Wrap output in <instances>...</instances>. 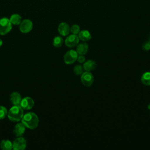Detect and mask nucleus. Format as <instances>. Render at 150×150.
Returning <instances> with one entry per match:
<instances>
[{"instance_id": "obj_22", "label": "nucleus", "mask_w": 150, "mask_h": 150, "mask_svg": "<svg viewBox=\"0 0 150 150\" xmlns=\"http://www.w3.org/2000/svg\"><path fill=\"white\" fill-rule=\"evenodd\" d=\"M80 31V28L78 25L74 24L70 27V32L72 33V34L78 35Z\"/></svg>"}, {"instance_id": "obj_1", "label": "nucleus", "mask_w": 150, "mask_h": 150, "mask_svg": "<svg viewBox=\"0 0 150 150\" xmlns=\"http://www.w3.org/2000/svg\"><path fill=\"white\" fill-rule=\"evenodd\" d=\"M39 117L34 112H29L23 114L21 122L26 127V128L29 129H35L38 127L39 125Z\"/></svg>"}, {"instance_id": "obj_11", "label": "nucleus", "mask_w": 150, "mask_h": 150, "mask_svg": "<svg viewBox=\"0 0 150 150\" xmlns=\"http://www.w3.org/2000/svg\"><path fill=\"white\" fill-rule=\"evenodd\" d=\"M25 129L26 127L22 122H19L17 123L14 127L13 132L15 134V135L17 137H22V135L25 133Z\"/></svg>"}, {"instance_id": "obj_12", "label": "nucleus", "mask_w": 150, "mask_h": 150, "mask_svg": "<svg viewBox=\"0 0 150 150\" xmlns=\"http://www.w3.org/2000/svg\"><path fill=\"white\" fill-rule=\"evenodd\" d=\"M9 99L13 105H19L22 100V97L18 92L14 91L11 94Z\"/></svg>"}, {"instance_id": "obj_27", "label": "nucleus", "mask_w": 150, "mask_h": 150, "mask_svg": "<svg viewBox=\"0 0 150 150\" xmlns=\"http://www.w3.org/2000/svg\"><path fill=\"white\" fill-rule=\"evenodd\" d=\"M149 43H150V38H149V41H148Z\"/></svg>"}, {"instance_id": "obj_13", "label": "nucleus", "mask_w": 150, "mask_h": 150, "mask_svg": "<svg viewBox=\"0 0 150 150\" xmlns=\"http://www.w3.org/2000/svg\"><path fill=\"white\" fill-rule=\"evenodd\" d=\"M96 63L93 60H88L84 62L83 67L86 71H91L94 70L96 67Z\"/></svg>"}, {"instance_id": "obj_25", "label": "nucleus", "mask_w": 150, "mask_h": 150, "mask_svg": "<svg viewBox=\"0 0 150 150\" xmlns=\"http://www.w3.org/2000/svg\"><path fill=\"white\" fill-rule=\"evenodd\" d=\"M2 45V40L0 39V47Z\"/></svg>"}, {"instance_id": "obj_15", "label": "nucleus", "mask_w": 150, "mask_h": 150, "mask_svg": "<svg viewBox=\"0 0 150 150\" xmlns=\"http://www.w3.org/2000/svg\"><path fill=\"white\" fill-rule=\"evenodd\" d=\"M78 36L79 39L83 42L88 41L91 39V35L90 33L87 30H80V32L78 33Z\"/></svg>"}, {"instance_id": "obj_24", "label": "nucleus", "mask_w": 150, "mask_h": 150, "mask_svg": "<svg viewBox=\"0 0 150 150\" xmlns=\"http://www.w3.org/2000/svg\"><path fill=\"white\" fill-rule=\"evenodd\" d=\"M77 60L78 62H79L80 63H84L85 62L86 58H85V57L83 55L79 54V56H78V57H77Z\"/></svg>"}, {"instance_id": "obj_5", "label": "nucleus", "mask_w": 150, "mask_h": 150, "mask_svg": "<svg viewBox=\"0 0 150 150\" xmlns=\"http://www.w3.org/2000/svg\"><path fill=\"white\" fill-rule=\"evenodd\" d=\"M80 79L82 84L86 87L91 86L94 82V77L90 71L83 72L81 74Z\"/></svg>"}, {"instance_id": "obj_19", "label": "nucleus", "mask_w": 150, "mask_h": 150, "mask_svg": "<svg viewBox=\"0 0 150 150\" xmlns=\"http://www.w3.org/2000/svg\"><path fill=\"white\" fill-rule=\"evenodd\" d=\"M63 38L59 36L54 37L53 40V45L56 47H61L63 45Z\"/></svg>"}, {"instance_id": "obj_4", "label": "nucleus", "mask_w": 150, "mask_h": 150, "mask_svg": "<svg viewBox=\"0 0 150 150\" xmlns=\"http://www.w3.org/2000/svg\"><path fill=\"white\" fill-rule=\"evenodd\" d=\"M78 53L74 50L67 51L63 56L64 62L67 64H71L77 60Z\"/></svg>"}, {"instance_id": "obj_3", "label": "nucleus", "mask_w": 150, "mask_h": 150, "mask_svg": "<svg viewBox=\"0 0 150 150\" xmlns=\"http://www.w3.org/2000/svg\"><path fill=\"white\" fill-rule=\"evenodd\" d=\"M12 28V25L9 19L2 18L0 19V35H5L8 33Z\"/></svg>"}, {"instance_id": "obj_20", "label": "nucleus", "mask_w": 150, "mask_h": 150, "mask_svg": "<svg viewBox=\"0 0 150 150\" xmlns=\"http://www.w3.org/2000/svg\"><path fill=\"white\" fill-rule=\"evenodd\" d=\"M8 114V110L4 106L0 105V120H2L6 117Z\"/></svg>"}, {"instance_id": "obj_21", "label": "nucleus", "mask_w": 150, "mask_h": 150, "mask_svg": "<svg viewBox=\"0 0 150 150\" xmlns=\"http://www.w3.org/2000/svg\"><path fill=\"white\" fill-rule=\"evenodd\" d=\"M83 67L81 65L78 64L74 67L73 71L76 75H81L83 73Z\"/></svg>"}, {"instance_id": "obj_8", "label": "nucleus", "mask_w": 150, "mask_h": 150, "mask_svg": "<svg viewBox=\"0 0 150 150\" xmlns=\"http://www.w3.org/2000/svg\"><path fill=\"white\" fill-rule=\"evenodd\" d=\"M79 40L77 35L71 34L66 38L65 45L69 47H73L79 44Z\"/></svg>"}, {"instance_id": "obj_2", "label": "nucleus", "mask_w": 150, "mask_h": 150, "mask_svg": "<svg viewBox=\"0 0 150 150\" xmlns=\"http://www.w3.org/2000/svg\"><path fill=\"white\" fill-rule=\"evenodd\" d=\"M23 109L20 105H13L8 111V118L12 122H18L23 115Z\"/></svg>"}, {"instance_id": "obj_23", "label": "nucleus", "mask_w": 150, "mask_h": 150, "mask_svg": "<svg viewBox=\"0 0 150 150\" xmlns=\"http://www.w3.org/2000/svg\"><path fill=\"white\" fill-rule=\"evenodd\" d=\"M142 49L145 51H148L150 50V43L149 42H145L142 45Z\"/></svg>"}, {"instance_id": "obj_10", "label": "nucleus", "mask_w": 150, "mask_h": 150, "mask_svg": "<svg viewBox=\"0 0 150 150\" xmlns=\"http://www.w3.org/2000/svg\"><path fill=\"white\" fill-rule=\"evenodd\" d=\"M58 32L62 36H65L69 35L70 32V28L68 23L62 22L58 26Z\"/></svg>"}, {"instance_id": "obj_9", "label": "nucleus", "mask_w": 150, "mask_h": 150, "mask_svg": "<svg viewBox=\"0 0 150 150\" xmlns=\"http://www.w3.org/2000/svg\"><path fill=\"white\" fill-rule=\"evenodd\" d=\"M34 101L30 97H25L22 98V100L20 103V105L23 110H30L34 106Z\"/></svg>"}, {"instance_id": "obj_16", "label": "nucleus", "mask_w": 150, "mask_h": 150, "mask_svg": "<svg viewBox=\"0 0 150 150\" xmlns=\"http://www.w3.org/2000/svg\"><path fill=\"white\" fill-rule=\"evenodd\" d=\"M0 148L2 150H11L12 149V143L9 139H4L0 143Z\"/></svg>"}, {"instance_id": "obj_7", "label": "nucleus", "mask_w": 150, "mask_h": 150, "mask_svg": "<svg viewBox=\"0 0 150 150\" xmlns=\"http://www.w3.org/2000/svg\"><path fill=\"white\" fill-rule=\"evenodd\" d=\"M33 28L32 22L28 19H25L19 24V30L22 33H28L30 32Z\"/></svg>"}, {"instance_id": "obj_18", "label": "nucleus", "mask_w": 150, "mask_h": 150, "mask_svg": "<svg viewBox=\"0 0 150 150\" xmlns=\"http://www.w3.org/2000/svg\"><path fill=\"white\" fill-rule=\"evenodd\" d=\"M141 80L143 84L145 86H150V72L147 71L144 73L141 76Z\"/></svg>"}, {"instance_id": "obj_14", "label": "nucleus", "mask_w": 150, "mask_h": 150, "mask_svg": "<svg viewBox=\"0 0 150 150\" xmlns=\"http://www.w3.org/2000/svg\"><path fill=\"white\" fill-rule=\"evenodd\" d=\"M88 49V45L85 42L81 43L77 45L76 52L79 54L84 55L87 53Z\"/></svg>"}, {"instance_id": "obj_26", "label": "nucleus", "mask_w": 150, "mask_h": 150, "mask_svg": "<svg viewBox=\"0 0 150 150\" xmlns=\"http://www.w3.org/2000/svg\"><path fill=\"white\" fill-rule=\"evenodd\" d=\"M148 108L149 110H150V104H148Z\"/></svg>"}, {"instance_id": "obj_17", "label": "nucleus", "mask_w": 150, "mask_h": 150, "mask_svg": "<svg viewBox=\"0 0 150 150\" xmlns=\"http://www.w3.org/2000/svg\"><path fill=\"white\" fill-rule=\"evenodd\" d=\"M9 20H10V22H11L12 25H19V24L22 22V17L19 14L14 13V14H12L10 16Z\"/></svg>"}, {"instance_id": "obj_6", "label": "nucleus", "mask_w": 150, "mask_h": 150, "mask_svg": "<svg viewBox=\"0 0 150 150\" xmlns=\"http://www.w3.org/2000/svg\"><path fill=\"white\" fill-rule=\"evenodd\" d=\"M26 146V141L22 137H18L12 142V149L14 150H23Z\"/></svg>"}]
</instances>
